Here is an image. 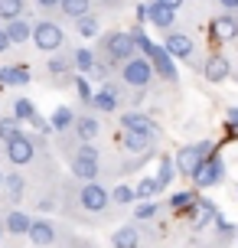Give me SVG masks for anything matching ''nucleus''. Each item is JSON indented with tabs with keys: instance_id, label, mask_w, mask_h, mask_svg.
<instances>
[{
	"instance_id": "nucleus-1",
	"label": "nucleus",
	"mask_w": 238,
	"mask_h": 248,
	"mask_svg": "<svg viewBox=\"0 0 238 248\" xmlns=\"http://www.w3.org/2000/svg\"><path fill=\"white\" fill-rule=\"evenodd\" d=\"M59 209L65 219L82 225H95L101 219H111L114 202H111V189L101 183H82V180H69L62 186V199H59Z\"/></svg>"
},
{
	"instance_id": "nucleus-2",
	"label": "nucleus",
	"mask_w": 238,
	"mask_h": 248,
	"mask_svg": "<svg viewBox=\"0 0 238 248\" xmlns=\"http://www.w3.org/2000/svg\"><path fill=\"white\" fill-rule=\"evenodd\" d=\"M131 36H134V43H137V52L140 56H147L153 65V72H157V78H163V82H170V85H176V78H179V72H176V59L166 52V46L163 43H153L140 26H134V30H127Z\"/></svg>"
},
{
	"instance_id": "nucleus-3",
	"label": "nucleus",
	"mask_w": 238,
	"mask_h": 248,
	"mask_svg": "<svg viewBox=\"0 0 238 248\" xmlns=\"http://www.w3.org/2000/svg\"><path fill=\"white\" fill-rule=\"evenodd\" d=\"M95 52H98V59H108L114 69H121L127 59L137 56V43H134V36L124 33V30H108V33L98 36V49Z\"/></svg>"
},
{
	"instance_id": "nucleus-4",
	"label": "nucleus",
	"mask_w": 238,
	"mask_h": 248,
	"mask_svg": "<svg viewBox=\"0 0 238 248\" xmlns=\"http://www.w3.org/2000/svg\"><path fill=\"white\" fill-rule=\"evenodd\" d=\"M39 154H43V134H26V131L20 137H13L10 144L3 147L7 163H10V167H16V170L33 167V163L39 160Z\"/></svg>"
},
{
	"instance_id": "nucleus-5",
	"label": "nucleus",
	"mask_w": 238,
	"mask_h": 248,
	"mask_svg": "<svg viewBox=\"0 0 238 248\" xmlns=\"http://www.w3.org/2000/svg\"><path fill=\"white\" fill-rule=\"evenodd\" d=\"M118 78L124 82L131 92H147V88L153 85V78H157V72H153V65L147 56H134V59H127L121 69H118Z\"/></svg>"
},
{
	"instance_id": "nucleus-6",
	"label": "nucleus",
	"mask_w": 238,
	"mask_h": 248,
	"mask_svg": "<svg viewBox=\"0 0 238 248\" xmlns=\"http://www.w3.org/2000/svg\"><path fill=\"white\" fill-rule=\"evenodd\" d=\"M33 46H36L39 52H46V56L62 52L65 49V30L56 23L52 16H43V20L33 23Z\"/></svg>"
},
{
	"instance_id": "nucleus-7",
	"label": "nucleus",
	"mask_w": 238,
	"mask_h": 248,
	"mask_svg": "<svg viewBox=\"0 0 238 248\" xmlns=\"http://www.w3.org/2000/svg\"><path fill=\"white\" fill-rule=\"evenodd\" d=\"M209 154H215V144L212 140H196V144H186V147L176 150V170H179V176H189L193 180V173L199 170V163L209 157Z\"/></svg>"
},
{
	"instance_id": "nucleus-8",
	"label": "nucleus",
	"mask_w": 238,
	"mask_h": 248,
	"mask_svg": "<svg viewBox=\"0 0 238 248\" xmlns=\"http://www.w3.org/2000/svg\"><path fill=\"white\" fill-rule=\"evenodd\" d=\"M26 238H30L36 248H62L65 242H69V229L49 222V219H36Z\"/></svg>"
},
{
	"instance_id": "nucleus-9",
	"label": "nucleus",
	"mask_w": 238,
	"mask_h": 248,
	"mask_svg": "<svg viewBox=\"0 0 238 248\" xmlns=\"http://www.w3.org/2000/svg\"><path fill=\"white\" fill-rule=\"evenodd\" d=\"M163 46H166V52H170L176 62H189V65L202 69V62L196 59V39L189 36V33H183V30H170V33L163 36Z\"/></svg>"
},
{
	"instance_id": "nucleus-10",
	"label": "nucleus",
	"mask_w": 238,
	"mask_h": 248,
	"mask_svg": "<svg viewBox=\"0 0 238 248\" xmlns=\"http://www.w3.org/2000/svg\"><path fill=\"white\" fill-rule=\"evenodd\" d=\"M75 62H72V49H62V52H52L46 59V78L52 85H72L75 82Z\"/></svg>"
},
{
	"instance_id": "nucleus-11",
	"label": "nucleus",
	"mask_w": 238,
	"mask_h": 248,
	"mask_svg": "<svg viewBox=\"0 0 238 248\" xmlns=\"http://www.w3.org/2000/svg\"><path fill=\"white\" fill-rule=\"evenodd\" d=\"M157 140L160 137L153 134H137V131H121V154L124 157H134V160H147L157 154Z\"/></svg>"
},
{
	"instance_id": "nucleus-12",
	"label": "nucleus",
	"mask_w": 238,
	"mask_h": 248,
	"mask_svg": "<svg viewBox=\"0 0 238 248\" xmlns=\"http://www.w3.org/2000/svg\"><path fill=\"white\" fill-rule=\"evenodd\" d=\"M225 180V160L219 157V154H209L206 160L199 163V170L193 173V186L196 189H212Z\"/></svg>"
},
{
	"instance_id": "nucleus-13",
	"label": "nucleus",
	"mask_w": 238,
	"mask_h": 248,
	"mask_svg": "<svg viewBox=\"0 0 238 248\" xmlns=\"http://www.w3.org/2000/svg\"><path fill=\"white\" fill-rule=\"evenodd\" d=\"M65 167H69V176H75L82 183H98L104 170H101V157H85V154H72L65 157Z\"/></svg>"
},
{
	"instance_id": "nucleus-14",
	"label": "nucleus",
	"mask_w": 238,
	"mask_h": 248,
	"mask_svg": "<svg viewBox=\"0 0 238 248\" xmlns=\"http://www.w3.org/2000/svg\"><path fill=\"white\" fill-rule=\"evenodd\" d=\"M199 75L206 78V82L219 85V82H225L228 75H232V62H228V56H222V52H209V56L202 59Z\"/></svg>"
},
{
	"instance_id": "nucleus-15",
	"label": "nucleus",
	"mask_w": 238,
	"mask_h": 248,
	"mask_svg": "<svg viewBox=\"0 0 238 248\" xmlns=\"http://www.w3.org/2000/svg\"><path fill=\"white\" fill-rule=\"evenodd\" d=\"M101 127H104V124H101V114L91 111V108H82V111H78V118H75L72 134H75L78 140H91V144H95V140L101 137Z\"/></svg>"
},
{
	"instance_id": "nucleus-16",
	"label": "nucleus",
	"mask_w": 238,
	"mask_h": 248,
	"mask_svg": "<svg viewBox=\"0 0 238 248\" xmlns=\"http://www.w3.org/2000/svg\"><path fill=\"white\" fill-rule=\"evenodd\" d=\"M26 193H30V176H23V170L10 167L7 170V180H3V196H7V202L10 206H20V202H26Z\"/></svg>"
},
{
	"instance_id": "nucleus-17",
	"label": "nucleus",
	"mask_w": 238,
	"mask_h": 248,
	"mask_svg": "<svg viewBox=\"0 0 238 248\" xmlns=\"http://www.w3.org/2000/svg\"><path fill=\"white\" fill-rule=\"evenodd\" d=\"M209 33H212V39H219V43H235L238 39V13H215L212 20H209Z\"/></svg>"
},
{
	"instance_id": "nucleus-18",
	"label": "nucleus",
	"mask_w": 238,
	"mask_h": 248,
	"mask_svg": "<svg viewBox=\"0 0 238 248\" xmlns=\"http://www.w3.org/2000/svg\"><path fill=\"white\" fill-rule=\"evenodd\" d=\"M186 216H189V225H193L196 232H202V229L215 225V219H219V206H215L212 199L199 196V202H196V206H193V209H189Z\"/></svg>"
},
{
	"instance_id": "nucleus-19",
	"label": "nucleus",
	"mask_w": 238,
	"mask_h": 248,
	"mask_svg": "<svg viewBox=\"0 0 238 248\" xmlns=\"http://www.w3.org/2000/svg\"><path fill=\"white\" fill-rule=\"evenodd\" d=\"M121 131H137V134H153V137H160V124L153 121L150 114H144V111H124L121 114Z\"/></svg>"
},
{
	"instance_id": "nucleus-20",
	"label": "nucleus",
	"mask_w": 238,
	"mask_h": 248,
	"mask_svg": "<svg viewBox=\"0 0 238 248\" xmlns=\"http://www.w3.org/2000/svg\"><path fill=\"white\" fill-rule=\"evenodd\" d=\"M0 219H3V229H7L10 235H20V238L30 235V229H33V222H36V219H33L26 209H20V206L3 209V216H0Z\"/></svg>"
},
{
	"instance_id": "nucleus-21",
	"label": "nucleus",
	"mask_w": 238,
	"mask_h": 248,
	"mask_svg": "<svg viewBox=\"0 0 238 248\" xmlns=\"http://www.w3.org/2000/svg\"><path fill=\"white\" fill-rule=\"evenodd\" d=\"M144 23H150V26H157V30H163V33H170L173 23H176V10H170V7L150 0V3H144Z\"/></svg>"
},
{
	"instance_id": "nucleus-22",
	"label": "nucleus",
	"mask_w": 238,
	"mask_h": 248,
	"mask_svg": "<svg viewBox=\"0 0 238 248\" xmlns=\"http://www.w3.org/2000/svg\"><path fill=\"white\" fill-rule=\"evenodd\" d=\"M144 238H140V222H127L118 225L111 232V248H140Z\"/></svg>"
},
{
	"instance_id": "nucleus-23",
	"label": "nucleus",
	"mask_w": 238,
	"mask_h": 248,
	"mask_svg": "<svg viewBox=\"0 0 238 248\" xmlns=\"http://www.w3.org/2000/svg\"><path fill=\"white\" fill-rule=\"evenodd\" d=\"M33 23L36 20H30V16H20V20H10L7 26V36H10L13 46H26V43H33Z\"/></svg>"
},
{
	"instance_id": "nucleus-24",
	"label": "nucleus",
	"mask_w": 238,
	"mask_h": 248,
	"mask_svg": "<svg viewBox=\"0 0 238 248\" xmlns=\"http://www.w3.org/2000/svg\"><path fill=\"white\" fill-rule=\"evenodd\" d=\"M33 82V75L26 65H0V85L7 88H26Z\"/></svg>"
},
{
	"instance_id": "nucleus-25",
	"label": "nucleus",
	"mask_w": 238,
	"mask_h": 248,
	"mask_svg": "<svg viewBox=\"0 0 238 248\" xmlns=\"http://www.w3.org/2000/svg\"><path fill=\"white\" fill-rule=\"evenodd\" d=\"M75 118H78L75 108L59 105V108L49 114V124H52V131H56V134H65V131H72V127H75Z\"/></svg>"
},
{
	"instance_id": "nucleus-26",
	"label": "nucleus",
	"mask_w": 238,
	"mask_h": 248,
	"mask_svg": "<svg viewBox=\"0 0 238 248\" xmlns=\"http://www.w3.org/2000/svg\"><path fill=\"white\" fill-rule=\"evenodd\" d=\"M10 114L16 118L20 124H30L33 118H36V105H33V98H26V95H16V98H10Z\"/></svg>"
},
{
	"instance_id": "nucleus-27",
	"label": "nucleus",
	"mask_w": 238,
	"mask_h": 248,
	"mask_svg": "<svg viewBox=\"0 0 238 248\" xmlns=\"http://www.w3.org/2000/svg\"><path fill=\"white\" fill-rule=\"evenodd\" d=\"M111 202H114V209H134V202H137V189H134L131 183L111 186Z\"/></svg>"
},
{
	"instance_id": "nucleus-28",
	"label": "nucleus",
	"mask_w": 238,
	"mask_h": 248,
	"mask_svg": "<svg viewBox=\"0 0 238 248\" xmlns=\"http://www.w3.org/2000/svg\"><path fill=\"white\" fill-rule=\"evenodd\" d=\"M85 13H91V0H59V16L62 20H82Z\"/></svg>"
},
{
	"instance_id": "nucleus-29",
	"label": "nucleus",
	"mask_w": 238,
	"mask_h": 248,
	"mask_svg": "<svg viewBox=\"0 0 238 248\" xmlns=\"http://www.w3.org/2000/svg\"><path fill=\"white\" fill-rule=\"evenodd\" d=\"M196 202H199V193L196 189H179V193H173V196L166 199V209L170 212H189Z\"/></svg>"
},
{
	"instance_id": "nucleus-30",
	"label": "nucleus",
	"mask_w": 238,
	"mask_h": 248,
	"mask_svg": "<svg viewBox=\"0 0 238 248\" xmlns=\"http://www.w3.org/2000/svg\"><path fill=\"white\" fill-rule=\"evenodd\" d=\"M134 189H137V202H140V199H157L163 193V183H160V176H157V173H144Z\"/></svg>"
},
{
	"instance_id": "nucleus-31",
	"label": "nucleus",
	"mask_w": 238,
	"mask_h": 248,
	"mask_svg": "<svg viewBox=\"0 0 238 248\" xmlns=\"http://www.w3.org/2000/svg\"><path fill=\"white\" fill-rule=\"evenodd\" d=\"M72 62H75V72L78 75H91L95 62H98V52L88 49V46H75V49H72Z\"/></svg>"
},
{
	"instance_id": "nucleus-32",
	"label": "nucleus",
	"mask_w": 238,
	"mask_h": 248,
	"mask_svg": "<svg viewBox=\"0 0 238 248\" xmlns=\"http://www.w3.org/2000/svg\"><path fill=\"white\" fill-rule=\"evenodd\" d=\"M131 212H134V222H153L163 212V202H157V199H140V202H134Z\"/></svg>"
},
{
	"instance_id": "nucleus-33",
	"label": "nucleus",
	"mask_w": 238,
	"mask_h": 248,
	"mask_svg": "<svg viewBox=\"0 0 238 248\" xmlns=\"http://www.w3.org/2000/svg\"><path fill=\"white\" fill-rule=\"evenodd\" d=\"M20 134H23L20 121H16V118H13L10 111H3V114H0V150L7 147V144H10L13 137H20Z\"/></svg>"
},
{
	"instance_id": "nucleus-34",
	"label": "nucleus",
	"mask_w": 238,
	"mask_h": 248,
	"mask_svg": "<svg viewBox=\"0 0 238 248\" xmlns=\"http://www.w3.org/2000/svg\"><path fill=\"white\" fill-rule=\"evenodd\" d=\"M75 33L82 39H98L101 36V16L98 13H85L82 20H75Z\"/></svg>"
},
{
	"instance_id": "nucleus-35",
	"label": "nucleus",
	"mask_w": 238,
	"mask_h": 248,
	"mask_svg": "<svg viewBox=\"0 0 238 248\" xmlns=\"http://www.w3.org/2000/svg\"><path fill=\"white\" fill-rule=\"evenodd\" d=\"M26 0H0V20L3 23H10V20H20V16H26Z\"/></svg>"
},
{
	"instance_id": "nucleus-36",
	"label": "nucleus",
	"mask_w": 238,
	"mask_h": 248,
	"mask_svg": "<svg viewBox=\"0 0 238 248\" xmlns=\"http://www.w3.org/2000/svg\"><path fill=\"white\" fill-rule=\"evenodd\" d=\"M176 173H179V170H176V160L170 157V154H160V157H157V176H160L163 189L173 183V176H176Z\"/></svg>"
},
{
	"instance_id": "nucleus-37",
	"label": "nucleus",
	"mask_w": 238,
	"mask_h": 248,
	"mask_svg": "<svg viewBox=\"0 0 238 248\" xmlns=\"http://www.w3.org/2000/svg\"><path fill=\"white\" fill-rule=\"evenodd\" d=\"M72 88H75V95H78V101H82V105H88V101L95 98V92H91V82H88V75H75Z\"/></svg>"
},
{
	"instance_id": "nucleus-38",
	"label": "nucleus",
	"mask_w": 238,
	"mask_h": 248,
	"mask_svg": "<svg viewBox=\"0 0 238 248\" xmlns=\"http://www.w3.org/2000/svg\"><path fill=\"white\" fill-rule=\"evenodd\" d=\"M30 124L36 127V134H56V131H52V124H49V118H43V114H36Z\"/></svg>"
},
{
	"instance_id": "nucleus-39",
	"label": "nucleus",
	"mask_w": 238,
	"mask_h": 248,
	"mask_svg": "<svg viewBox=\"0 0 238 248\" xmlns=\"http://www.w3.org/2000/svg\"><path fill=\"white\" fill-rule=\"evenodd\" d=\"M225 127L232 137H238V108H228L225 111Z\"/></svg>"
},
{
	"instance_id": "nucleus-40",
	"label": "nucleus",
	"mask_w": 238,
	"mask_h": 248,
	"mask_svg": "<svg viewBox=\"0 0 238 248\" xmlns=\"http://www.w3.org/2000/svg\"><path fill=\"white\" fill-rule=\"evenodd\" d=\"M39 10L46 13V16H52V13H59V0H33Z\"/></svg>"
},
{
	"instance_id": "nucleus-41",
	"label": "nucleus",
	"mask_w": 238,
	"mask_h": 248,
	"mask_svg": "<svg viewBox=\"0 0 238 248\" xmlns=\"http://www.w3.org/2000/svg\"><path fill=\"white\" fill-rule=\"evenodd\" d=\"M10 49H13V43H10V36H7V26H0V56L10 52Z\"/></svg>"
},
{
	"instance_id": "nucleus-42",
	"label": "nucleus",
	"mask_w": 238,
	"mask_h": 248,
	"mask_svg": "<svg viewBox=\"0 0 238 248\" xmlns=\"http://www.w3.org/2000/svg\"><path fill=\"white\" fill-rule=\"evenodd\" d=\"M219 3V10H225V13H238V0H215Z\"/></svg>"
},
{
	"instance_id": "nucleus-43",
	"label": "nucleus",
	"mask_w": 238,
	"mask_h": 248,
	"mask_svg": "<svg viewBox=\"0 0 238 248\" xmlns=\"http://www.w3.org/2000/svg\"><path fill=\"white\" fill-rule=\"evenodd\" d=\"M101 7H108V10H121L124 0H101Z\"/></svg>"
},
{
	"instance_id": "nucleus-44",
	"label": "nucleus",
	"mask_w": 238,
	"mask_h": 248,
	"mask_svg": "<svg viewBox=\"0 0 238 248\" xmlns=\"http://www.w3.org/2000/svg\"><path fill=\"white\" fill-rule=\"evenodd\" d=\"M157 3H163V7H170V10H179L186 0H157Z\"/></svg>"
},
{
	"instance_id": "nucleus-45",
	"label": "nucleus",
	"mask_w": 238,
	"mask_h": 248,
	"mask_svg": "<svg viewBox=\"0 0 238 248\" xmlns=\"http://www.w3.org/2000/svg\"><path fill=\"white\" fill-rule=\"evenodd\" d=\"M3 180H7V170H0V193H3Z\"/></svg>"
},
{
	"instance_id": "nucleus-46",
	"label": "nucleus",
	"mask_w": 238,
	"mask_h": 248,
	"mask_svg": "<svg viewBox=\"0 0 238 248\" xmlns=\"http://www.w3.org/2000/svg\"><path fill=\"white\" fill-rule=\"evenodd\" d=\"M3 235H7V229H3V219H0V242H3Z\"/></svg>"
},
{
	"instance_id": "nucleus-47",
	"label": "nucleus",
	"mask_w": 238,
	"mask_h": 248,
	"mask_svg": "<svg viewBox=\"0 0 238 248\" xmlns=\"http://www.w3.org/2000/svg\"><path fill=\"white\" fill-rule=\"evenodd\" d=\"M88 248H91V245H88Z\"/></svg>"
}]
</instances>
